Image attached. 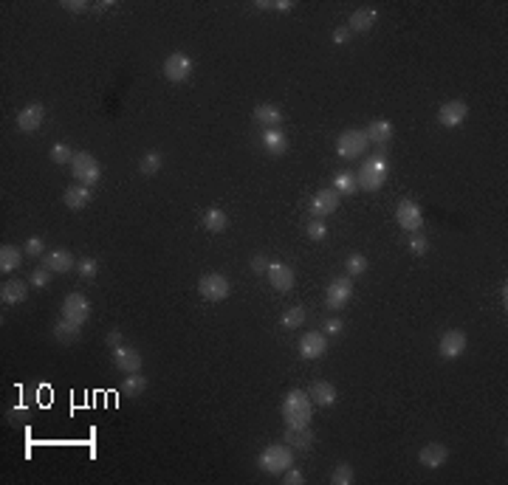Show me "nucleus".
I'll list each match as a JSON object with an SVG mask.
<instances>
[{"mask_svg":"<svg viewBox=\"0 0 508 485\" xmlns=\"http://www.w3.org/2000/svg\"><path fill=\"white\" fill-rule=\"evenodd\" d=\"M280 412H282V420L288 426H308L311 415H314V401H311L308 392L291 389L282 398V404H280Z\"/></svg>","mask_w":508,"mask_h":485,"instance_id":"1","label":"nucleus"},{"mask_svg":"<svg viewBox=\"0 0 508 485\" xmlns=\"http://www.w3.org/2000/svg\"><path fill=\"white\" fill-rule=\"evenodd\" d=\"M387 175H390L387 155H370V158L362 164V169L356 172L359 189H364V192H378L381 187L387 184Z\"/></svg>","mask_w":508,"mask_h":485,"instance_id":"2","label":"nucleus"},{"mask_svg":"<svg viewBox=\"0 0 508 485\" xmlns=\"http://www.w3.org/2000/svg\"><path fill=\"white\" fill-rule=\"evenodd\" d=\"M257 466H260L266 474L280 477L282 471H288V468L294 466V449H291L288 443H271V446H266V449L260 452Z\"/></svg>","mask_w":508,"mask_h":485,"instance_id":"3","label":"nucleus"},{"mask_svg":"<svg viewBox=\"0 0 508 485\" xmlns=\"http://www.w3.org/2000/svg\"><path fill=\"white\" fill-rule=\"evenodd\" d=\"M71 172H74V181H76V184L96 187L99 178H102V164H99L91 153L79 150V153L74 155V161H71Z\"/></svg>","mask_w":508,"mask_h":485,"instance_id":"4","label":"nucleus"},{"mask_svg":"<svg viewBox=\"0 0 508 485\" xmlns=\"http://www.w3.org/2000/svg\"><path fill=\"white\" fill-rule=\"evenodd\" d=\"M60 314H62V319L65 322H74V325H85L91 319V302H88V296L85 293H79V291H74V293H68L65 299H62V307H60Z\"/></svg>","mask_w":508,"mask_h":485,"instance_id":"5","label":"nucleus"},{"mask_svg":"<svg viewBox=\"0 0 508 485\" xmlns=\"http://www.w3.org/2000/svg\"><path fill=\"white\" fill-rule=\"evenodd\" d=\"M367 136H364V130H356V127H350V130H345L342 136L336 139V155L339 158H345V161H353V158H359L364 150H367Z\"/></svg>","mask_w":508,"mask_h":485,"instance_id":"6","label":"nucleus"},{"mask_svg":"<svg viewBox=\"0 0 508 485\" xmlns=\"http://www.w3.org/2000/svg\"><path fill=\"white\" fill-rule=\"evenodd\" d=\"M198 293L206 299V302H223V299H229V293H232V282L223 277V274H203L201 280H198Z\"/></svg>","mask_w":508,"mask_h":485,"instance_id":"7","label":"nucleus"},{"mask_svg":"<svg viewBox=\"0 0 508 485\" xmlns=\"http://www.w3.org/2000/svg\"><path fill=\"white\" fill-rule=\"evenodd\" d=\"M353 296V280L350 277H336L328 288H325V307L328 311H342Z\"/></svg>","mask_w":508,"mask_h":485,"instance_id":"8","label":"nucleus"},{"mask_svg":"<svg viewBox=\"0 0 508 485\" xmlns=\"http://www.w3.org/2000/svg\"><path fill=\"white\" fill-rule=\"evenodd\" d=\"M192 68H195L192 57L176 51V54H169V57L164 60V79L173 82V85H181V82H187V79L192 76Z\"/></svg>","mask_w":508,"mask_h":485,"instance_id":"9","label":"nucleus"},{"mask_svg":"<svg viewBox=\"0 0 508 485\" xmlns=\"http://www.w3.org/2000/svg\"><path fill=\"white\" fill-rule=\"evenodd\" d=\"M396 220H398V226L404 229V232H421V226H423V212H421V203L418 201H412V198H407V201H401L398 203V209H396Z\"/></svg>","mask_w":508,"mask_h":485,"instance_id":"10","label":"nucleus"},{"mask_svg":"<svg viewBox=\"0 0 508 485\" xmlns=\"http://www.w3.org/2000/svg\"><path fill=\"white\" fill-rule=\"evenodd\" d=\"M466 352V333L460 330V327H452V330H446L443 336H441V341H438V356L443 359V361H455V359H460Z\"/></svg>","mask_w":508,"mask_h":485,"instance_id":"11","label":"nucleus"},{"mask_svg":"<svg viewBox=\"0 0 508 485\" xmlns=\"http://www.w3.org/2000/svg\"><path fill=\"white\" fill-rule=\"evenodd\" d=\"M142 364H144V356L136 350V347H127V344H119L113 347V367L121 370L124 375L130 373H142Z\"/></svg>","mask_w":508,"mask_h":485,"instance_id":"12","label":"nucleus"},{"mask_svg":"<svg viewBox=\"0 0 508 485\" xmlns=\"http://www.w3.org/2000/svg\"><path fill=\"white\" fill-rule=\"evenodd\" d=\"M42 266L51 274H68V271H76V259L68 248H51L42 254Z\"/></svg>","mask_w":508,"mask_h":485,"instance_id":"13","label":"nucleus"},{"mask_svg":"<svg viewBox=\"0 0 508 485\" xmlns=\"http://www.w3.org/2000/svg\"><path fill=\"white\" fill-rule=\"evenodd\" d=\"M466 116H469V105L463 99H449L438 108V121L443 127H460L466 121Z\"/></svg>","mask_w":508,"mask_h":485,"instance_id":"14","label":"nucleus"},{"mask_svg":"<svg viewBox=\"0 0 508 485\" xmlns=\"http://www.w3.org/2000/svg\"><path fill=\"white\" fill-rule=\"evenodd\" d=\"M42 121H46V108H42L40 102H28L17 113V130H23V133H37Z\"/></svg>","mask_w":508,"mask_h":485,"instance_id":"15","label":"nucleus"},{"mask_svg":"<svg viewBox=\"0 0 508 485\" xmlns=\"http://www.w3.org/2000/svg\"><path fill=\"white\" fill-rule=\"evenodd\" d=\"M325 352H328V336L325 333H319V330L303 333V339H300V356L303 359L314 361V359H322Z\"/></svg>","mask_w":508,"mask_h":485,"instance_id":"16","label":"nucleus"},{"mask_svg":"<svg viewBox=\"0 0 508 485\" xmlns=\"http://www.w3.org/2000/svg\"><path fill=\"white\" fill-rule=\"evenodd\" d=\"M339 201H342V195H339L336 189H319L314 198H311V214L314 217H328L339 209Z\"/></svg>","mask_w":508,"mask_h":485,"instance_id":"17","label":"nucleus"},{"mask_svg":"<svg viewBox=\"0 0 508 485\" xmlns=\"http://www.w3.org/2000/svg\"><path fill=\"white\" fill-rule=\"evenodd\" d=\"M266 277H269L271 288H277L280 293H288V291L294 288V282H296V274L285 266V262H269Z\"/></svg>","mask_w":508,"mask_h":485,"instance_id":"18","label":"nucleus"},{"mask_svg":"<svg viewBox=\"0 0 508 485\" xmlns=\"http://www.w3.org/2000/svg\"><path fill=\"white\" fill-rule=\"evenodd\" d=\"M254 124L263 127V130H277L282 124V110L271 102H263V105L254 108Z\"/></svg>","mask_w":508,"mask_h":485,"instance_id":"19","label":"nucleus"},{"mask_svg":"<svg viewBox=\"0 0 508 485\" xmlns=\"http://www.w3.org/2000/svg\"><path fill=\"white\" fill-rule=\"evenodd\" d=\"M446 460H449V446H443V443H427L418 454V463L423 468H441Z\"/></svg>","mask_w":508,"mask_h":485,"instance_id":"20","label":"nucleus"},{"mask_svg":"<svg viewBox=\"0 0 508 485\" xmlns=\"http://www.w3.org/2000/svg\"><path fill=\"white\" fill-rule=\"evenodd\" d=\"M285 443L291 446V449H300V452H308L311 446H314V432H311V426H288L285 429Z\"/></svg>","mask_w":508,"mask_h":485,"instance_id":"21","label":"nucleus"},{"mask_svg":"<svg viewBox=\"0 0 508 485\" xmlns=\"http://www.w3.org/2000/svg\"><path fill=\"white\" fill-rule=\"evenodd\" d=\"M364 136H367V142L375 144V147H387L390 139H393V124H390L387 119H375V121L367 124Z\"/></svg>","mask_w":508,"mask_h":485,"instance_id":"22","label":"nucleus"},{"mask_svg":"<svg viewBox=\"0 0 508 485\" xmlns=\"http://www.w3.org/2000/svg\"><path fill=\"white\" fill-rule=\"evenodd\" d=\"M91 187H85V184H71L65 192H62V203L68 206V209H74V212H79V209H85L91 203Z\"/></svg>","mask_w":508,"mask_h":485,"instance_id":"23","label":"nucleus"},{"mask_svg":"<svg viewBox=\"0 0 508 485\" xmlns=\"http://www.w3.org/2000/svg\"><path fill=\"white\" fill-rule=\"evenodd\" d=\"M375 17H378V12H375L373 6L356 9V12L348 17V28H350L353 34H367V31L375 26Z\"/></svg>","mask_w":508,"mask_h":485,"instance_id":"24","label":"nucleus"},{"mask_svg":"<svg viewBox=\"0 0 508 485\" xmlns=\"http://www.w3.org/2000/svg\"><path fill=\"white\" fill-rule=\"evenodd\" d=\"M260 144H263V150L269 153V155H285L288 153V139H285V133L277 127V130H263V139H260Z\"/></svg>","mask_w":508,"mask_h":485,"instance_id":"25","label":"nucleus"},{"mask_svg":"<svg viewBox=\"0 0 508 485\" xmlns=\"http://www.w3.org/2000/svg\"><path fill=\"white\" fill-rule=\"evenodd\" d=\"M308 395H311V401L319 404V407H333V404L339 401V392H336V386H333L330 381H316V384H311Z\"/></svg>","mask_w":508,"mask_h":485,"instance_id":"26","label":"nucleus"},{"mask_svg":"<svg viewBox=\"0 0 508 485\" xmlns=\"http://www.w3.org/2000/svg\"><path fill=\"white\" fill-rule=\"evenodd\" d=\"M330 189H336L339 195H345V198L356 195V192H359L356 172H350V169H336V172H333V187H330Z\"/></svg>","mask_w":508,"mask_h":485,"instance_id":"27","label":"nucleus"},{"mask_svg":"<svg viewBox=\"0 0 508 485\" xmlns=\"http://www.w3.org/2000/svg\"><path fill=\"white\" fill-rule=\"evenodd\" d=\"M28 296V285L20 282V280H9L3 282V288H0V299H3V305H23Z\"/></svg>","mask_w":508,"mask_h":485,"instance_id":"28","label":"nucleus"},{"mask_svg":"<svg viewBox=\"0 0 508 485\" xmlns=\"http://www.w3.org/2000/svg\"><path fill=\"white\" fill-rule=\"evenodd\" d=\"M23 254L26 251H20L17 246H3V248H0V271H3V274L17 271L23 266Z\"/></svg>","mask_w":508,"mask_h":485,"instance_id":"29","label":"nucleus"},{"mask_svg":"<svg viewBox=\"0 0 508 485\" xmlns=\"http://www.w3.org/2000/svg\"><path fill=\"white\" fill-rule=\"evenodd\" d=\"M203 226H206V232H212V235H221V232H226V226H229V214H226L223 209H218V206H212V209H206V214H203Z\"/></svg>","mask_w":508,"mask_h":485,"instance_id":"30","label":"nucleus"},{"mask_svg":"<svg viewBox=\"0 0 508 485\" xmlns=\"http://www.w3.org/2000/svg\"><path fill=\"white\" fill-rule=\"evenodd\" d=\"M144 389H147V378L142 373H130L121 381V395H124V398H142Z\"/></svg>","mask_w":508,"mask_h":485,"instance_id":"31","label":"nucleus"},{"mask_svg":"<svg viewBox=\"0 0 508 485\" xmlns=\"http://www.w3.org/2000/svg\"><path fill=\"white\" fill-rule=\"evenodd\" d=\"M54 339H57L60 344H74V341H79V325L65 322V319L60 316V322L54 325Z\"/></svg>","mask_w":508,"mask_h":485,"instance_id":"32","label":"nucleus"},{"mask_svg":"<svg viewBox=\"0 0 508 485\" xmlns=\"http://www.w3.org/2000/svg\"><path fill=\"white\" fill-rule=\"evenodd\" d=\"M161 167H164V158H161V153H155V150L144 153V155H142V161H139V172H142V175H147V178L158 175V172H161Z\"/></svg>","mask_w":508,"mask_h":485,"instance_id":"33","label":"nucleus"},{"mask_svg":"<svg viewBox=\"0 0 508 485\" xmlns=\"http://www.w3.org/2000/svg\"><path fill=\"white\" fill-rule=\"evenodd\" d=\"M280 322H282V327H285V330H300V327H303V322H305V307H303V305L288 307Z\"/></svg>","mask_w":508,"mask_h":485,"instance_id":"34","label":"nucleus"},{"mask_svg":"<svg viewBox=\"0 0 508 485\" xmlns=\"http://www.w3.org/2000/svg\"><path fill=\"white\" fill-rule=\"evenodd\" d=\"M345 271H348V277H362L364 271H367V257L364 254H350L348 259H345Z\"/></svg>","mask_w":508,"mask_h":485,"instance_id":"35","label":"nucleus"},{"mask_svg":"<svg viewBox=\"0 0 508 485\" xmlns=\"http://www.w3.org/2000/svg\"><path fill=\"white\" fill-rule=\"evenodd\" d=\"M254 9H257V12H291L294 0H257Z\"/></svg>","mask_w":508,"mask_h":485,"instance_id":"36","label":"nucleus"},{"mask_svg":"<svg viewBox=\"0 0 508 485\" xmlns=\"http://www.w3.org/2000/svg\"><path fill=\"white\" fill-rule=\"evenodd\" d=\"M76 274L85 277V280H94V277L99 274V262H96L94 257H82V259H76Z\"/></svg>","mask_w":508,"mask_h":485,"instance_id":"37","label":"nucleus"},{"mask_svg":"<svg viewBox=\"0 0 508 485\" xmlns=\"http://www.w3.org/2000/svg\"><path fill=\"white\" fill-rule=\"evenodd\" d=\"M330 482L333 485H350L353 482V466L350 463H339L330 474Z\"/></svg>","mask_w":508,"mask_h":485,"instance_id":"38","label":"nucleus"},{"mask_svg":"<svg viewBox=\"0 0 508 485\" xmlns=\"http://www.w3.org/2000/svg\"><path fill=\"white\" fill-rule=\"evenodd\" d=\"M305 235H308L314 243H322V240L328 237V226H325V220H322V217H314V220H308Z\"/></svg>","mask_w":508,"mask_h":485,"instance_id":"39","label":"nucleus"},{"mask_svg":"<svg viewBox=\"0 0 508 485\" xmlns=\"http://www.w3.org/2000/svg\"><path fill=\"white\" fill-rule=\"evenodd\" d=\"M74 155H76V153H74L65 142H60V144H54V147H51V161H54V164H71V161H74Z\"/></svg>","mask_w":508,"mask_h":485,"instance_id":"40","label":"nucleus"},{"mask_svg":"<svg viewBox=\"0 0 508 485\" xmlns=\"http://www.w3.org/2000/svg\"><path fill=\"white\" fill-rule=\"evenodd\" d=\"M407 246H409V251H412L415 257H423V254L430 251V240L423 237L421 232H412V235H409V243H407Z\"/></svg>","mask_w":508,"mask_h":485,"instance_id":"41","label":"nucleus"},{"mask_svg":"<svg viewBox=\"0 0 508 485\" xmlns=\"http://www.w3.org/2000/svg\"><path fill=\"white\" fill-rule=\"evenodd\" d=\"M23 251L28 254V259H37V257H42V254H46V243H42L40 237H28Z\"/></svg>","mask_w":508,"mask_h":485,"instance_id":"42","label":"nucleus"},{"mask_svg":"<svg viewBox=\"0 0 508 485\" xmlns=\"http://www.w3.org/2000/svg\"><path fill=\"white\" fill-rule=\"evenodd\" d=\"M28 282H31V288H49V282H51V271H49L46 266H42V269H37V271L31 274V280H28Z\"/></svg>","mask_w":508,"mask_h":485,"instance_id":"43","label":"nucleus"},{"mask_svg":"<svg viewBox=\"0 0 508 485\" xmlns=\"http://www.w3.org/2000/svg\"><path fill=\"white\" fill-rule=\"evenodd\" d=\"M62 9L71 12V15H85L88 9H94L91 3H85V0H62Z\"/></svg>","mask_w":508,"mask_h":485,"instance_id":"44","label":"nucleus"},{"mask_svg":"<svg viewBox=\"0 0 508 485\" xmlns=\"http://www.w3.org/2000/svg\"><path fill=\"white\" fill-rule=\"evenodd\" d=\"M280 477H282L285 485H303V482H305V474H303L300 468H294V466H291L288 471H282Z\"/></svg>","mask_w":508,"mask_h":485,"instance_id":"45","label":"nucleus"},{"mask_svg":"<svg viewBox=\"0 0 508 485\" xmlns=\"http://www.w3.org/2000/svg\"><path fill=\"white\" fill-rule=\"evenodd\" d=\"M342 330H345V322L339 319V316H330V319L325 322V327H322V333H325V336H339Z\"/></svg>","mask_w":508,"mask_h":485,"instance_id":"46","label":"nucleus"},{"mask_svg":"<svg viewBox=\"0 0 508 485\" xmlns=\"http://www.w3.org/2000/svg\"><path fill=\"white\" fill-rule=\"evenodd\" d=\"M350 37H353V31L348 26H336L333 28V42H336V46H348Z\"/></svg>","mask_w":508,"mask_h":485,"instance_id":"47","label":"nucleus"},{"mask_svg":"<svg viewBox=\"0 0 508 485\" xmlns=\"http://www.w3.org/2000/svg\"><path fill=\"white\" fill-rule=\"evenodd\" d=\"M269 262H271V259H269L266 254H254V257H251V271H254V274H266V271H269Z\"/></svg>","mask_w":508,"mask_h":485,"instance_id":"48","label":"nucleus"},{"mask_svg":"<svg viewBox=\"0 0 508 485\" xmlns=\"http://www.w3.org/2000/svg\"><path fill=\"white\" fill-rule=\"evenodd\" d=\"M105 341H108V347H119L121 344V330H110Z\"/></svg>","mask_w":508,"mask_h":485,"instance_id":"49","label":"nucleus"},{"mask_svg":"<svg viewBox=\"0 0 508 485\" xmlns=\"http://www.w3.org/2000/svg\"><path fill=\"white\" fill-rule=\"evenodd\" d=\"M110 6H113V0H99V3H94V12L102 15V12H108Z\"/></svg>","mask_w":508,"mask_h":485,"instance_id":"50","label":"nucleus"},{"mask_svg":"<svg viewBox=\"0 0 508 485\" xmlns=\"http://www.w3.org/2000/svg\"><path fill=\"white\" fill-rule=\"evenodd\" d=\"M497 293H500V299H502V307H505V305H508V285H505V282H502V285H500V291H497Z\"/></svg>","mask_w":508,"mask_h":485,"instance_id":"51","label":"nucleus"}]
</instances>
